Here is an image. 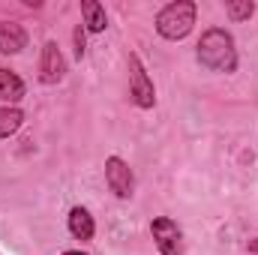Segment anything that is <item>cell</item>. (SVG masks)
<instances>
[{"label": "cell", "instance_id": "1", "mask_svg": "<svg viewBox=\"0 0 258 255\" xmlns=\"http://www.w3.org/2000/svg\"><path fill=\"white\" fill-rule=\"evenodd\" d=\"M198 63L213 69V72H234L237 69V48H234V36L222 27H210L201 33L198 45H195Z\"/></svg>", "mask_w": 258, "mask_h": 255}, {"label": "cell", "instance_id": "2", "mask_svg": "<svg viewBox=\"0 0 258 255\" xmlns=\"http://www.w3.org/2000/svg\"><path fill=\"white\" fill-rule=\"evenodd\" d=\"M195 3L192 0H174L168 6L159 9L156 15V33L162 39H171V42H180L192 33V24H195Z\"/></svg>", "mask_w": 258, "mask_h": 255}, {"label": "cell", "instance_id": "3", "mask_svg": "<svg viewBox=\"0 0 258 255\" xmlns=\"http://www.w3.org/2000/svg\"><path fill=\"white\" fill-rule=\"evenodd\" d=\"M129 96L138 108H153L156 105V87L147 75L138 54H129Z\"/></svg>", "mask_w": 258, "mask_h": 255}, {"label": "cell", "instance_id": "4", "mask_svg": "<svg viewBox=\"0 0 258 255\" xmlns=\"http://www.w3.org/2000/svg\"><path fill=\"white\" fill-rule=\"evenodd\" d=\"M150 234H153V243L162 255H183V231L174 219L156 216L150 222Z\"/></svg>", "mask_w": 258, "mask_h": 255}, {"label": "cell", "instance_id": "5", "mask_svg": "<svg viewBox=\"0 0 258 255\" xmlns=\"http://www.w3.org/2000/svg\"><path fill=\"white\" fill-rule=\"evenodd\" d=\"M105 183H108V189L114 192L117 198H132L135 174H132L126 159H120V156H108L105 159Z\"/></svg>", "mask_w": 258, "mask_h": 255}, {"label": "cell", "instance_id": "6", "mask_svg": "<svg viewBox=\"0 0 258 255\" xmlns=\"http://www.w3.org/2000/svg\"><path fill=\"white\" fill-rule=\"evenodd\" d=\"M66 75V60L57 48V42H45L42 45V57H39V81L42 84H57Z\"/></svg>", "mask_w": 258, "mask_h": 255}, {"label": "cell", "instance_id": "7", "mask_svg": "<svg viewBox=\"0 0 258 255\" xmlns=\"http://www.w3.org/2000/svg\"><path fill=\"white\" fill-rule=\"evenodd\" d=\"M27 48V30L18 21H0V54H18Z\"/></svg>", "mask_w": 258, "mask_h": 255}, {"label": "cell", "instance_id": "8", "mask_svg": "<svg viewBox=\"0 0 258 255\" xmlns=\"http://www.w3.org/2000/svg\"><path fill=\"white\" fill-rule=\"evenodd\" d=\"M69 234L75 240H90L96 234V222L87 207H72L69 210Z\"/></svg>", "mask_w": 258, "mask_h": 255}, {"label": "cell", "instance_id": "9", "mask_svg": "<svg viewBox=\"0 0 258 255\" xmlns=\"http://www.w3.org/2000/svg\"><path fill=\"white\" fill-rule=\"evenodd\" d=\"M81 15H84V30H90V33H102V30L108 27L105 6L96 3V0H84V3H81Z\"/></svg>", "mask_w": 258, "mask_h": 255}, {"label": "cell", "instance_id": "10", "mask_svg": "<svg viewBox=\"0 0 258 255\" xmlns=\"http://www.w3.org/2000/svg\"><path fill=\"white\" fill-rule=\"evenodd\" d=\"M24 99V81L12 72L0 66V102H21Z\"/></svg>", "mask_w": 258, "mask_h": 255}, {"label": "cell", "instance_id": "11", "mask_svg": "<svg viewBox=\"0 0 258 255\" xmlns=\"http://www.w3.org/2000/svg\"><path fill=\"white\" fill-rule=\"evenodd\" d=\"M24 123V114L15 108V105H3L0 108V138H9V135H15L18 129Z\"/></svg>", "mask_w": 258, "mask_h": 255}, {"label": "cell", "instance_id": "12", "mask_svg": "<svg viewBox=\"0 0 258 255\" xmlns=\"http://www.w3.org/2000/svg\"><path fill=\"white\" fill-rule=\"evenodd\" d=\"M225 12L231 21H249L252 12H255V3L252 0H228L225 3Z\"/></svg>", "mask_w": 258, "mask_h": 255}, {"label": "cell", "instance_id": "13", "mask_svg": "<svg viewBox=\"0 0 258 255\" xmlns=\"http://www.w3.org/2000/svg\"><path fill=\"white\" fill-rule=\"evenodd\" d=\"M72 39H75V57L81 60V57H84V27H81V24L75 27V33H72Z\"/></svg>", "mask_w": 258, "mask_h": 255}, {"label": "cell", "instance_id": "14", "mask_svg": "<svg viewBox=\"0 0 258 255\" xmlns=\"http://www.w3.org/2000/svg\"><path fill=\"white\" fill-rule=\"evenodd\" d=\"M63 255H87V252H81V249H66Z\"/></svg>", "mask_w": 258, "mask_h": 255}, {"label": "cell", "instance_id": "15", "mask_svg": "<svg viewBox=\"0 0 258 255\" xmlns=\"http://www.w3.org/2000/svg\"><path fill=\"white\" fill-rule=\"evenodd\" d=\"M249 252H258V240L255 243H249Z\"/></svg>", "mask_w": 258, "mask_h": 255}]
</instances>
